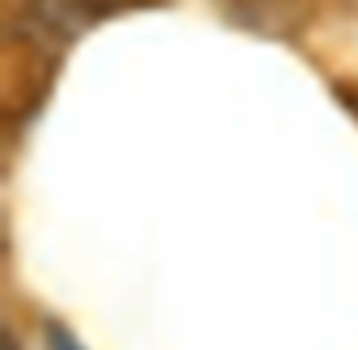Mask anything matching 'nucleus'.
<instances>
[{"mask_svg": "<svg viewBox=\"0 0 358 350\" xmlns=\"http://www.w3.org/2000/svg\"><path fill=\"white\" fill-rule=\"evenodd\" d=\"M51 350H85L68 329H51Z\"/></svg>", "mask_w": 358, "mask_h": 350, "instance_id": "1", "label": "nucleus"}]
</instances>
